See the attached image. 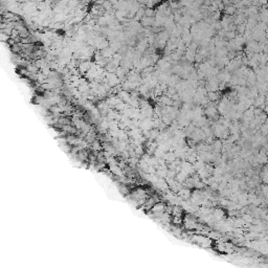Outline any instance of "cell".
Here are the masks:
<instances>
[{
  "instance_id": "obj_1",
  "label": "cell",
  "mask_w": 268,
  "mask_h": 268,
  "mask_svg": "<svg viewBox=\"0 0 268 268\" xmlns=\"http://www.w3.org/2000/svg\"><path fill=\"white\" fill-rule=\"evenodd\" d=\"M151 210H152L154 214H162V213H164V210H166V205H164L162 202H157V203L151 208Z\"/></svg>"
},
{
  "instance_id": "obj_2",
  "label": "cell",
  "mask_w": 268,
  "mask_h": 268,
  "mask_svg": "<svg viewBox=\"0 0 268 268\" xmlns=\"http://www.w3.org/2000/svg\"><path fill=\"white\" fill-rule=\"evenodd\" d=\"M155 11L154 9H145V17H149V18H154L155 17Z\"/></svg>"
}]
</instances>
